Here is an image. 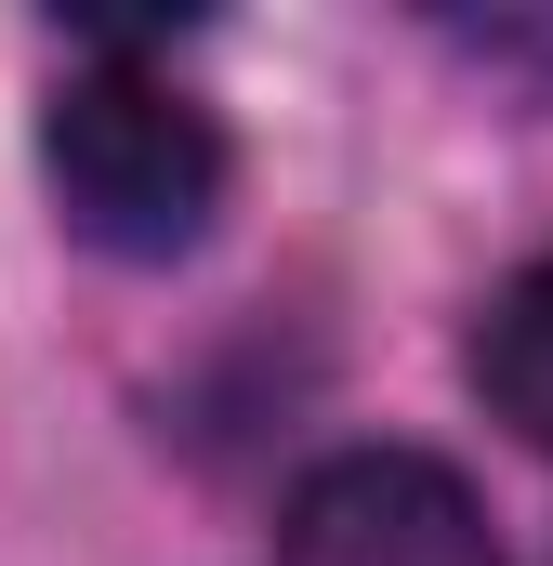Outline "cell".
<instances>
[{
    "mask_svg": "<svg viewBox=\"0 0 553 566\" xmlns=\"http://www.w3.org/2000/svg\"><path fill=\"white\" fill-rule=\"evenodd\" d=\"M40 171H53V211L119 264L198 251L211 211H225V133L158 66H80L40 119Z\"/></svg>",
    "mask_w": 553,
    "mask_h": 566,
    "instance_id": "1",
    "label": "cell"
},
{
    "mask_svg": "<svg viewBox=\"0 0 553 566\" xmlns=\"http://www.w3.org/2000/svg\"><path fill=\"white\" fill-rule=\"evenodd\" d=\"M474 382H488V409L528 434V448H553V264H528V277L488 303V329H474Z\"/></svg>",
    "mask_w": 553,
    "mask_h": 566,
    "instance_id": "3",
    "label": "cell"
},
{
    "mask_svg": "<svg viewBox=\"0 0 553 566\" xmlns=\"http://www.w3.org/2000/svg\"><path fill=\"white\" fill-rule=\"evenodd\" d=\"M276 566H501V541L435 448H343L290 488Z\"/></svg>",
    "mask_w": 553,
    "mask_h": 566,
    "instance_id": "2",
    "label": "cell"
}]
</instances>
